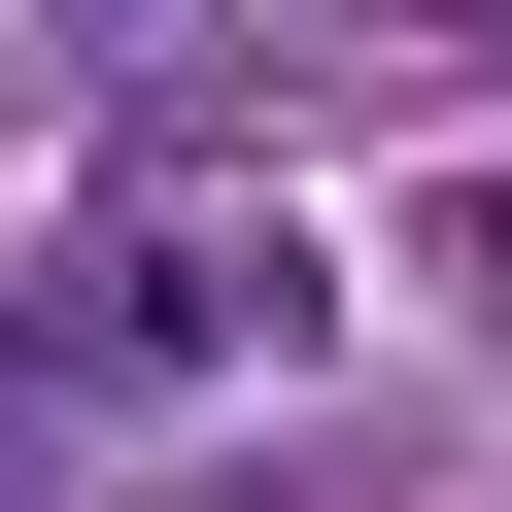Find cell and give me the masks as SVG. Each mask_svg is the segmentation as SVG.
<instances>
[{
    "instance_id": "2",
    "label": "cell",
    "mask_w": 512,
    "mask_h": 512,
    "mask_svg": "<svg viewBox=\"0 0 512 512\" xmlns=\"http://www.w3.org/2000/svg\"><path fill=\"white\" fill-rule=\"evenodd\" d=\"M103 444H137V410H69L35 342H0V512H103Z\"/></svg>"
},
{
    "instance_id": "1",
    "label": "cell",
    "mask_w": 512,
    "mask_h": 512,
    "mask_svg": "<svg viewBox=\"0 0 512 512\" xmlns=\"http://www.w3.org/2000/svg\"><path fill=\"white\" fill-rule=\"evenodd\" d=\"M308 308H342V274H308L274 205H137L103 274L35 308V376H69V410H137V376H308Z\"/></svg>"
},
{
    "instance_id": "3",
    "label": "cell",
    "mask_w": 512,
    "mask_h": 512,
    "mask_svg": "<svg viewBox=\"0 0 512 512\" xmlns=\"http://www.w3.org/2000/svg\"><path fill=\"white\" fill-rule=\"evenodd\" d=\"M103 512H342V444H308V410H239L205 478H103Z\"/></svg>"
}]
</instances>
